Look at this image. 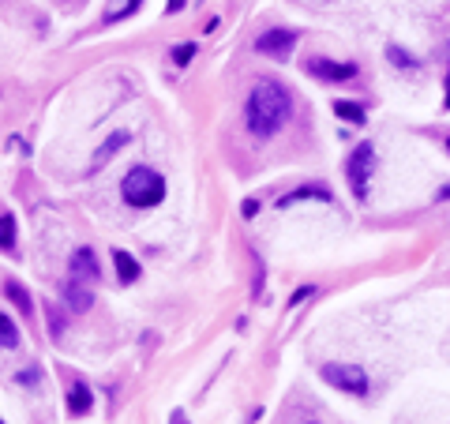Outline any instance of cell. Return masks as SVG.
I'll list each match as a JSON object with an SVG mask.
<instances>
[{
  "label": "cell",
  "instance_id": "cell-26",
  "mask_svg": "<svg viewBox=\"0 0 450 424\" xmlns=\"http://www.w3.org/2000/svg\"><path fill=\"white\" fill-rule=\"evenodd\" d=\"M169 424H184V413H173V420Z\"/></svg>",
  "mask_w": 450,
  "mask_h": 424
},
{
  "label": "cell",
  "instance_id": "cell-1",
  "mask_svg": "<svg viewBox=\"0 0 450 424\" xmlns=\"http://www.w3.org/2000/svg\"><path fill=\"white\" fill-rule=\"evenodd\" d=\"M289 113H293V98L282 83L259 79L251 86L248 105H244V121L259 139H270L274 132H282V124L289 121Z\"/></svg>",
  "mask_w": 450,
  "mask_h": 424
},
{
  "label": "cell",
  "instance_id": "cell-14",
  "mask_svg": "<svg viewBox=\"0 0 450 424\" xmlns=\"http://www.w3.org/2000/svg\"><path fill=\"white\" fill-rule=\"evenodd\" d=\"M4 293H8V300H15V308H19V312H23V315H30V308H34V304H30V293H27V286H23V281L8 278V281H4Z\"/></svg>",
  "mask_w": 450,
  "mask_h": 424
},
{
  "label": "cell",
  "instance_id": "cell-13",
  "mask_svg": "<svg viewBox=\"0 0 450 424\" xmlns=\"http://www.w3.org/2000/svg\"><path fill=\"white\" fill-rule=\"evenodd\" d=\"M128 139H131L128 132H113V135H109V139H105V143H102V147H98V154H94V169H98V166H105V161H109V158H113V154H117V150H120V147H128Z\"/></svg>",
  "mask_w": 450,
  "mask_h": 424
},
{
  "label": "cell",
  "instance_id": "cell-11",
  "mask_svg": "<svg viewBox=\"0 0 450 424\" xmlns=\"http://www.w3.org/2000/svg\"><path fill=\"white\" fill-rule=\"evenodd\" d=\"M139 4H143V0H109V8H105L102 23H105V27L120 23V19H128L131 12H139Z\"/></svg>",
  "mask_w": 450,
  "mask_h": 424
},
{
  "label": "cell",
  "instance_id": "cell-25",
  "mask_svg": "<svg viewBox=\"0 0 450 424\" xmlns=\"http://www.w3.org/2000/svg\"><path fill=\"white\" fill-rule=\"evenodd\" d=\"M443 105L450 110V72H446V98H443Z\"/></svg>",
  "mask_w": 450,
  "mask_h": 424
},
{
  "label": "cell",
  "instance_id": "cell-29",
  "mask_svg": "<svg viewBox=\"0 0 450 424\" xmlns=\"http://www.w3.org/2000/svg\"><path fill=\"white\" fill-rule=\"evenodd\" d=\"M308 424H312V420H308Z\"/></svg>",
  "mask_w": 450,
  "mask_h": 424
},
{
  "label": "cell",
  "instance_id": "cell-6",
  "mask_svg": "<svg viewBox=\"0 0 450 424\" xmlns=\"http://www.w3.org/2000/svg\"><path fill=\"white\" fill-rule=\"evenodd\" d=\"M308 72L315 75V79H323V83H345V79H353L357 75V64H345V60H326V57H315L308 64Z\"/></svg>",
  "mask_w": 450,
  "mask_h": 424
},
{
  "label": "cell",
  "instance_id": "cell-24",
  "mask_svg": "<svg viewBox=\"0 0 450 424\" xmlns=\"http://www.w3.org/2000/svg\"><path fill=\"white\" fill-rule=\"evenodd\" d=\"M184 4H188V0H169V8H166V12H169V15H177Z\"/></svg>",
  "mask_w": 450,
  "mask_h": 424
},
{
  "label": "cell",
  "instance_id": "cell-22",
  "mask_svg": "<svg viewBox=\"0 0 450 424\" xmlns=\"http://www.w3.org/2000/svg\"><path fill=\"white\" fill-rule=\"evenodd\" d=\"M312 293H315L312 286H304V289H296V293H293V300H289V304H304V300H308V297H312Z\"/></svg>",
  "mask_w": 450,
  "mask_h": 424
},
{
  "label": "cell",
  "instance_id": "cell-28",
  "mask_svg": "<svg viewBox=\"0 0 450 424\" xmlns=\"http://www.w3.org/2000/svg\"><path fill=\"white\" fill-rule=\"evenodd\" d=\"M0 424H4V420H0Z\"/></svg>",
  "mask_w": 450,
  "mask_h": 424
},
{
  "label": "cell",
  "instance_id": "cell-4",
  "mask_svg": "<svg viewBox=\"0 0 450 424\" xmlns=\"http://www.w3.org/2000/svg\"><path fill=\"white\" fill-rule=\"evenodd\" d=\"M371 173H376V147H371V143H360L353 154H349V161H345V177H349V184H353V192L360 195V199L368 195Z\"/></svg>",
  "mask_w": 450,
  "mask_h": 424
},
{
  "label": "cell",
  "instance_id": "cell-17",
  "mask_svg": "<svg viewBox=\"0 0 450 424\" xmlns=\"http://www.w3.org/2000/svg\"><path fill=\"white\" fill-rule=\"evenodd\" d=\"M0 345H4V350H15L19 345V331H15V323L8 319V315H0Z\"/></svg>",
  "mask_w": 450,
  "mask_h": 424
},
{
  "label": "cell",
  "instance_id": "cell-18",
  "mask_svg": "<svg viewBox=\"0 0 450 424\" xmlns=\"http://www.w3.org/2000/svg\"><path fill=\"white\" fill-rule=\"evenodd\" d=\"M169 60L177 64V68H184V64H192V60H195V41H180V46H173Z\"/></svg>",
  "mask_w": 450,
  "mask_h": 424
},
{
  "label": "cell",
  "instance_id": "cell-15",
  "mask_svg": "<svg viewBox=\"0 0 450 424\" xmlns=\"http://www.w3.org/2000/svg\"><path fill=\"white\" fill-rule=\"evenodd\" d=\"M334 113L342 117V121H349V124H368V113H364V105H357V102H345V98H338V102H334Z\"/></svg>",
  "mask_w": 450,
  "mask_h": 424
},
{
  "label": "cell",
  "instance_id": "cell-12",
  "mask_svg": "<svg viewBox=\"0 0 450 424\" xmlns=\"http://www.w3.org/2000/svg\"><path fill=\"white\" fill-rule=\"evenodd\" d=\"M113 263H117V278L120 281H135L143 274L139 263H135V256H128L124 248H117V252H113Z\"/></svg>",
  "mask_w": 450,
  "mask_h": 424
},
{
  "label": "cell",
  "instance_id": "cell-27",
  "mask_svg": "<svg viewBox=\"0 0 450 424\" xmlns=\"http://www.w3.org/2000/svg\"><path fill=\"white\" fill-rule=\"evenodd\" d=\"M446 150H450V139H446Z\"/></svg>",
  "mask_w": 450,
  "mask_h": 424
},
{
  "label": "cell",
  "instance_id": "cell-3",
  "mask_svg": "<svg viewBox=\"0 0 450 424\" xmlns=\"http://www.w3.org/2000/svg\"><path fill=\"white\" fill-rule=\"evenodd\" d=\"M319 376L334 390H345V395H368V376H364L360 364H323Z\"/></svg>",
  "mask_w": 450,
  "mask_h": 424
},
{
  "label": "cell",
  "instance_id": "cell-5",
  "mask_svg": "<svg viewBox=\"0 0 450 424\" xmlns=\"http://www.w3.org/2000/svg\"><path fill=\"white\" fill-rule=\"evenodd\" d=\"M293 49H296V34H293V30H285V27L263 30V34L256 38V53H263V57H274V60H285Z\"/></svg>",
  "mask_w": 450,
  "mask_h": 424
},
{
  "label": "cell",
  "instance_id": "cell-8",
  "mask_svg": "<svg viewBox=\"0 0 450 424\" xmlns=\"http://www.w3.org/2000/svg\"><path fill=\"white\" fill-rule=\"evenodd\" d=\"M64 304H68V312H75V315H83V312H91V304H94V293L86 289V281H68L64 286Z\"/></svg>",
  "mask_w": 450,
  "mask_h": 424
},
{
  "label": "cell",
  "instance_id": "cell-23",
  "mask_svg": "<svg viewBox=\"0 0 450 424\" xmlns=\"http://www.w3.org/2000/svg\"><path fill=\"white\" fill-rule=\"evenodd\" d=\"M15 379L19 383H38V368H27V372H19Z\"/></svg>",
  "mask_w": 450,
  "mask_h": 424
},
{
  "label": "cell",
  "instance_id": "cell-21",
  "mask_svg": "<svg viewBox=\"0 0 450 424\" xmlns=\"http://www.w3.org/2000/svg\"><path fill=\"white\" fill-rule=\"evenodd\" d=\"M240 214H244V218H256V214H259V199H244V206H240Z\"/></svg>",
  "mask_w": 450,
  "mask_h": 424
},
{
  "label": "cell",
  "instance_id": "cell-2",
  "mask_svg": "<svg viewBox=\"0 0 450 424\" xmlns=\"http://www.w3.org/2000/svg\"><path fill=\"white\" fill-rule=\"evenodd\" d=\"M120 195H124V203L131 206H158L161 199H166V177L147 166H135L128 173L124 180H120Z\"/></svg>",
  "mask_w": 450,
  "mask_h": 424
},
{
  "label": "cell",
  "instance_id": "cell-20",
  "mask_svg": "<svg viewBox=\"0 0 450 424\" xmlns=\"http://www.w3.org/2000/svg\"><path fill=\"white\" fill-rule=\"evenodd\" d=\"M46 315H49V327H53V338H60L64 334V315L53 308V304H46Z\"/></svg>",
  "mask_w": 450,
  "mask_h": 424
},
{
  "label": "cell",
  "instance_id": "cell-10",
  "mask_svg": "<svg viewBox=\"0 0 450 424\" xmlns=\"http://www.w3.org/2000/svg\"><path fill=\"white\" fill-rule=\"evenodd\" d=\"M304 199H319V203H331V192H326V188H315V184H308V188H296V192H289V195H282V199H278V206L285 211V206H293V203H304Z\"/></svg>",
  "mask_w": 450,
  "mask_h": 424
},
{
  "label": "cell",
  "instance_id": "cell-9",
  "mask_svg": "<svg viewBox=\"0 0 450 424\" xmlns=\"http://www.w3.org/2000/svg\"><path fill=\"white\" fill-rule=\"evenodd\" d=\"M94 409V395L86 383H72L68 387V413L72 417H86V413Z\"/></svg>",
  "mask_w": 450,
  "mask_h": 424
},
{
  "label": "cell",
  "instance_id": "cell-7",
  "mask_svg": "<svg viewBox=\"0 0 450 424\" xmlns=\"http://www.w3.org/2000/svg\"><path fill=\"white\" fill-rule=\"evenodd\" d=\"M98 274H102V270H98V259H94V252L91 248H75L72 252V278L75 281H98Z\"/></svg>",
  "mask_w": 450,
  "mask_h": 424
},
{
  "label": "cell",
  "instance_id": "cell-19",
  "mask_svg": "<svg viewBox=\"0 0 450 424\" xmlns=\"http://www.w3.org/2000/svg\"><path fill=\"white\" fill-rule=\"evenodd\" d=\"M387 57H390L394 68H416V60L409 57V53H402L398 46H390V49H387Z\"/></svg>",
  "mask_w": 450,
  "mask_h": 424
},
{
  "label": "cell",
  "instance_id": "cell-16",
  "mask_svg": "<svg viewBox=\"0 0 450 424\" xmlns=\"http://www.w3.org/2000/svg\"><path fill=\"white\" fill-rule=\"evenodd\" d=\"M0 248H15V214H0Z\"/></svg>",
  "mask_w": 450,
  "mask_h": 424
}]
</instances>
